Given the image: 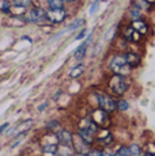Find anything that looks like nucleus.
Wrapping results in <instances>:
<instances>
[{
	"mask_svg": "<svg viewBox=\"0 0 155 156\" xmlns=\"http://www.w3.org/2000/svg\"><path fill=\"white\" fill-rule=\"evenodd\" d=\"M110 69L114 72L116 75H121V76H125L131 72V67L127 64L124 56H114L112 60H110Z\"/></svg>",
	"mask_w": 155,
	"mask_h": 156,
	"instance_id": "f257e3e1",
	"label": "nucleus"
},
{
	"mask_svg": "<svg viewBox=\"0 0 155 156\" xmlns=\"http://www.w3.org/2000/svg\"><path fill=\"white\" fill-rule=\"evenodd\" d=\"M109 86H110V90L113 91V94L116 95H123L125 91L128 90V82L124 76L121 75H114V76L110 79L109 82Z\"/></svg>",
	"mask_w": 155,
	"mask_h": 156,
	"instance_id": "f03ea898",
	"label": "nucleus"
},
{
	"mask_svg": "<svg viewBox=\"0 0 155 156\" xmlns=\"http://www.w3.org/2000/svg\"><path fill=\"white\" fill-rule=\"evenodd\" d=\"M97 101H98V105H99V109L106 113H112L117 109V102L113 99L112 97L103 94V92H98Z\"/></svg>",
	"mask_w": 155,
	"mask_h": 156,
	"instance_id": "7ed1b4c3",
	"label": "nucleus"
},
{
	"mask_svg": "<svg viewBox=\"0 0 155 156\" xmlns=\"http://www.w3.org/2000/svg\"><path fill=\"white\" fill-rule=\"evenodd\" d=\"M48 19L46 16V11H44L42 8H33L29 14V20L33 23H42Z\"/></svg>",
	"mask_w": 155,
	"mask_h": 156,
	"instance_id": "20e7f679",
	"label": "nucleus"
},
{
	"mask_svg": "<svg viewBox=\"0 0 155 156\" xmlns=\"http://www.w3.org/2000/svg\"><path fill=\"white\" fill-rule=\"evenodd\" d=\"M93 122L97 124L98 126H103L105 128L106 125H109V115L106 112L103 110H98V112H94L93 114Z\"/></svg>",
	"mask_w": 155,
	"mask_h": 156,
	"instance_id": "39448f33",
	"label": "nucleus"
},
{
	"mask_svg": "<svg viewBox=\"0 0 155 156\" xmlns=\"http://www.w3.org/2000/svg\"><path fill=\"white\" fill-rule=\"evenodd\" d=\"M57 140H59V143L65 147V148H71V147H72V143H74L72 134H71L68 130H65V129H63V130H60L57 133Z\"/></svg>",
	"mask_w": 155,
	"mask_h": 156,
	"instance_id": "423d86ee",
	"label": "nucleus"
},
{
	"mask_svg": "<svg viewBox=\"0 0 155 156\" xmlns=\"http://www.w3.org/2000/svg\"><path fill=\"white\" fill-rule=\"evenodd\" d=\"M65 11L64 10H49V12H46V16L50 22L53 23H60L65 19Z\"/></svg>",
	"mask_w": 155,
	"mask_h": 156,
	"instance_id": "0eeeda50",
	"label": "nucleus"
},
{
	"mask_svg": "<svg viewBox=\"0 0 155 156\" xmlns=\"http://www.w3.org/2000/svg\"><path fill=\"white\" fill-rule=\"evenodd\" d=\"M72 145L75 147L76 154H86V155H87L88 152H90V151H88V144L86 143V141H83L82 137H80V136L74 137V143H72Z\"/></svg>",
	"mask_w": 155,
	"mask_h": 156,
	"instance_id": "6e6552de",
	"label": "nucleus"
},
{
	"mask_svg": "<svg viewBox=\"0 0 155 156\" xmlns=\"http://www.w3.org/2000/svg\"><path fill=\"white\" fill-rule=\"evenodd\" d=\"M124 58H125V61H127V64L129 65L131 68H133V67H138V65L140 64V57L138 55H135V53H125L124 55Z\"/></svg>",
	"mask_w": 155,
	"mask_h": 156,
	"instance_id": "1a4fd4ad",
	"label": "nucleus"
},
{
	"mask_svg": "<svg viewBox=\"0 0 155 156\" xmlns=\"http://www.w3.org/2000/svg\"><path fill=\"white\" fill-rule=\"evenodd\" d=\"M90 38L91 37H88L87 40L85 41L80 46H78V49L75 50V53H74V57H75L76 60H82L83 57H85V55H86V49H87V45H88V42H90Z\"/></svg>",
	"mask_w": 155,
	"mask_h": 156,
	"instance_id": "9d476101",
	"label": "nucleus"
},
{
	"mask_svg": "<svg viewBox=\"0 0 155 156\" xmlns=\"http://www.w3.org/2000/svg\"><path fill=\"white\" fill-rule=\"evenodd\" d=\"M79 136L82 137L83 141H86V143L88 144V145L94 143V136H95V134H94V133H91V132H90V130H87V129L80 128V130H79Z\"/></svg>",
	"mask_w": 155,
	"mask_h": 156,
	"instance_id": "9b49d317",
	"label": "nucleus"
},
{
	"mask_svg": "<svg viewBox=\"0 0 155 156\" xmlns=\"http://www.w3.org/2000/svg\"><path fill=\"white\" fill-rule=\"evenodd\" d=\"M124 37L127 38V40H129V41H135V42L140 40V34L132 27V26L127 27V30L124 31Z\"/></svg>",
	"mask_w": 155,
	"mask_h": 156,
	"instance_id": "f8f14e48",
	"label": "nucleus"
},
{
	"mask_svg": "<svg viewBox=\"0 0 155 156\" xmlns=\"http://www.w3.org/2000/svg\"><path fill=\"white\" fill-rule=\"evenodd\" d=\"M132 27L135 29L140 35L147 34V31H148V26L146 25L143 20H133V22H132Z\"/></svg>",
	"mask_w": 155,
	"mask_h": 156,
	"instance_id": "ddd939ff",
	"label": "nucleus"
},
{
	"mask_svg": "<svg viewBox=\"0 0 155 156\" xmlns=\"http://www.w3.org/2000/svg\"><path fill=\"white\" fill-rule=\"evenodd\" d=\"M64 0H48V5L50 10H63Z\"/></svg>",
	"mask_w": 155,
	"mask_h": 156,
	"instance_id": "4468645a",
	"label": "nucleus"
},
{
	"mask_svg": "<svg viewBox=\"0 0 155 156\" xmlns=\"http://www.w3.org/2000/svg\"><path fill=\"white\" fill-rule=\"evenodd\" d=\"M97 141L99 143V144H102V145H109V144H112V143H113V134L108 132V133H106V136H103V137H98Z\"/></svg>",
	"mask_w": 155,
	"mask_h": 156,
	"instance_id": "2eb2a0df",
	"label": "nucleus"
},
{
	"mask_svg": "<svg viewBox=\"0 0 155 156\" xmlns=\"http://www.w3.org/2000/svg\"><path fill=\"white\" fill-rule=\"evenodd\" d=\"M128 149H129V156H142V148H140L138 144L129 145Z\"/></svg>",
	"mask_w": 155,
	"mask_h": 156,
	"instance_id": "dca6fc26",
	"label": "nucleus"
},
{
	"mask_svg": "<svg viewBox=\"0 0 155 156\" xmlns=\"http://www.w3.org/2000/svg\"><path fill=\"white\" fill-rule=\"evenodd\" d=\"M83 72H85V67H83V65H76L75 68H72V69L70 71V76L71 77H78V76H80Z\"/></svg>",
	"mask_w": 155,
	"mask_h": 156,
	"instance_id": "f3484780",
	"label": "nucleus"
},
{
	"mask_svg": "<svg viewBox=\"0 0 155 156\" xmlns=\"http://www.w3.org/2000/svg\"><path fill=\"white\" fill-rule=\"evenodd\" d=\"M42 151L45 154H57V144H45L42 147Z\"/></svg>",
	"mask_w": 155,
	"mask_h": 156,
	"instance_id": "a211bd4d",
	"label": "nucleus"
},
{
	"mask_svg": "<svg viewBox=\"0 0 155 156\" xmlns=\"http://www.w3.org/2000/svg\"><path fill=\"white\" fill-rule=\"evenodd\" d=\"M135 7L139 10H150V3L147 0H135Z\"/></svg>",
	"mask_w": 155,
	"mask_h": 156,
	"instance_id": "6ab92c4d",
	"label": "nucleus"
},
{
	"mask_svg": "<svg viewBox=\"0 0 155 156\" xmlns=\"http://www.w3.org/2000/svg\"><path fill=\"white\" fill-rule=\"evenodd\" d=\"M140 14H142V12H140V10H139L138 7H135V5H133V7L129 10V18L132 20H139Z\"/></svg>",
	"mask_w": 155,
	"mask_h": 156,
	"instance_id": "aec40b11",
	"label": "nucleus"
},
{
	"mask_svg": "<svg viewBox=\"0 0 155 156\" xmlns=\"http://www.w3.org/2000/svg\"><path fill=\"white\" fill-rule=\"evenodd\" d=\"M33 125V119H26L25 122H22V124L19 125V130L22 132V133H26V130H29V129L31 128Z\"/></svg>",
	"mask_w": 155,
	"mask_h": 156,
	"instance_id": "412c9836",
	"label": "nucleus"
},
{
	"mask_svg": "<svg viewBox=\"0 0 155 156\" xmlns=\"http://www.w3.org/2000/svg\"><path fill=\"white\" fill-rule=\"evenodd\" d=\"M114 156H129V149H128V147H120V148L116 151Z\"/></svg>",
	"mask_w": 155,
	"mask_h": 156,
	"instance_id": "4be33fe9",
	"label": "nucleus"
},
{
	"mask_svg": "<svg viewBox=\"0 0 155 156\" xmlns=\"http://www.w3.org/2000/svg\"><path fill=\"white\" fill-rule=\"evenodd\" d=\"M14 5H15V7L27 8L29 5H30V0H14Z\"/></svg>",
	"mask_w": 155,
	"mask_h": 156,
	"instance_id": "5701e85b",
	"label": "nucleus"
},
{
	"mask_svg": "<svg viewBox=\"0 0 155 156\" xmlns=\"http://www.w3.org/2000/svg\"><path fill=\"white\" fill-rule=\"evenodd\" d=\"M83 23H85V20L83 19H78L76 22H74V23H71L70 26H68V31H74V30H76L79 26H82Z\"/></svg>",
	"mask_w": 155,
	"mask_h": 156,
	"instance_id": "b1692460",
	"label": "nucleus"
},
{
	"mask_svg": "<svg viewBox=\"0 0 155 156\" xmlns=\"http://www.w3.org/2000/svg\"><path fill=\"white\" fill-rule=\"evenodd\" d=\"M128 107H129V105H128L127 101L120 99V101L117 102V109L121 110V112H125V110H128Z\"/></svg>",
	"mask_w": 155,
	"mask_h": 156,
	"instance_id": "393cba45",
	"label": "nucleus"
},
{
	"mask_svg": "<svg viewBox=\"0 0 155 156\" xmlns=\"http://www.w3.org/2000/svg\"><path fill=\"white\" fill-rule=\"evenodd\" d=\"M144 148H146V154L155 155V143H148Z\"/></svg>",
	"mask_w": 155,
	"mask_h": 156,
	"instance_id": "a878e982",
	"label": "nucleus"
},
{
	"mask_svg": "<svg viewBox=\"0 0 155 156\" xmlns=\"http://www.w3.org/2000/svg\"><path fill=\"white\" fill-rule=\"evenodd\" d=\"M87 156H103V154L102 152H99V151H97V149H93V151L88 152Z\"/></svg>",
	"mask_w": 155,
	"mask_h": 156,
	"instance_id": "bb28decb",
	"label": "nucleus"
},
{
	"mask_svg": "<svg viewBox=\"0 0 155 156\" xmlns=\"http://www.w3.org/2000/svg\"><path fill=\"white\" fill-rule=\"evenodd\" d=\"M57 125H59L57 121H50L49 124H48V128H49V129H55V128H57Z\"/></svg>",
	"mask_w": 155,
	"mask_h": 156,
	"instance_id": "cd10ccee",
	"label": "nucleus"
},
{
	"mask_svg": "<svg viewBox=\"0 0 155 156\" xmlns=\"http://www.w3.org/2000/svg\"><path fill=\"white\" fill-rule=\"evenodd\" d=\"M85 35H86V29H83V30H82V31H80V33H79V34H78V35H76V38H75V40H82V38H83V37H85Z\"/></svg>",
	"mask_w": 155,
	"mask_h": 156,
	"instance_id": "c85d7f7f",
	"label": "nucleus"
},
{
	"mask_svg": "<svg viewBox=\"0 0 155 156\" xmlns=\"http://www.w3.org/2000/svg\"><path fill=\"white\" fill-rule=\"evenodd\" d=\"M97 5H98V2H97V3H94L93 7H91V10H90V12H91V14H94V11H95V8H97Z\"/></svg>",
	"mask_w": 155,
	"mask_h": 156,
	"instance_id": "c756f323",
	"label": "nucleus"
},
{
	"mask_svg": "<svg viewBox=\"0 0 155 156\" xmlns=\"http://www.w3.org/2000/svg\"><path fill=\"white\" fill-rule=\"evenodd\" d=\"M7 126H8V124H3L2 126H0V132H3V130H4V129L7 128Z\"/></svg>",
	"mask_w": 155,
	"mask_h": 156,
	"instance_id": "7c9ffc66",
	"label": "nucleus"
},
{
	"mask_svg": "<svg viewBox=\"0 0 155 156\" xmlns=\"http://www.w3.org/2000/svg\"><path fill=\"white\" fill-rule=\"evenodd\" d=\"M72 156H87L86 154H75V155H72Z\"/></svg>",
	"mask_w": 155,
	"mask_h": 156,
	"instance_id": "2f4dec72",
	"label": "nucleus"
},
{
	"mask_svg": "<svg viewBox=\"0 0 155 156\" xmlns=\"http://www.w3.org/2000/svg\"><path fill=\"white\" fill-rule=\"evenodd\" d=\"M103 156H114L113 154H109V152H105V154H103Z\"/></svg>",
	"mask_w": 155,
	"mask_h": 156,
	"instance_id": "473e14b6",
	"label": "nucleus"
},
{
	"mask_svg": "<svg viewBox=\"0 0 155 156\" xmlns=\"http://www.w3.org/2000/svg\"><path fill=\"white\" fill-rule=\"evenodd\" d=\"M143 156H155V155H150V154H144Z\"/></svg>",
	"mask_w": 155,
	"mask_h": 156,
	"instance_id": "72a5a7b5",
	"label": "nucleus"
},
{
	"mask_svg": "<svg viewBox=\"0 0 155 156\" xmlns=\"http://www.w3.org/2000/svg\"><path fill=\"white\" fill-rule=\"evenodd\" d=\"M147 2H148V3H154L155 0H147Z\"/></svg>",
	"mask_w": 155,
	"mask_h": 156,
	"instance_id": "f704fd0d",
	"label": "nucleus"
},
{
	"mask_svg": "<svg viewBox=\"0 0 155 156\" xmlns=\"http://www.w3.org/2000/svg\"><path fill=\"white\" fill-rule=\"evenodd\" d=\"M64 2H74V0H64Z\"/></svg>",
	"mask_w": 155,
	"mask_h": 156,
	"instance_id": "c9c22d12",
	"label": "nucleus"
}]
</instances>
